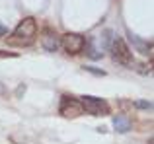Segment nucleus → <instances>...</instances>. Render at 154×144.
I'll return each mask as SVG.
<instances>
[{
	"instance_id": "9d476101",
	"label": "nucleus",
	"mask_w": 154,
	"mask_h": 144,
	"mask_svg": "<svg viewBox=\"0 0 154 144\" xmlns=\"http://www.w3.org/2000/svg\"><path fill=\"white\" fill-rule=\"evenodd\" d=\"M86 70H90V72H94V74H98V76H105V72L103 70H96V68H90V66H84Z\"/></svg>"
},
{
	"instance_id": "6e6552de",
	"label": "nucleus",
	"mask_w": 154,
	"mask_h": 144,
	"mask_svg": "<svg viewBox=\"0 0 154 144\" xmlns=\"http://www.w3.org/2000/svg\"><path fill=\"white\" fill-rule=\"evenodd\" d=\"M135 107H140V109H152L150 101H135Z\"/></svg>"
},
{
	"instance_id": "f257e3e1",
	"label": "nucleus",
	"mask_w": 154,
	"mask_h": 144,
	"mask_svg": "<svg viewBox=\"0 0 154 144\" xmlns=\"http://www.w3.org/2000/svg\"><path fill=\"white\" fill-rule=\"evenodd\" d=\"M35 37H37V22L35 18H23L18 23L12 35L8 37V45H16V47H29L33 45Z\"/></svg>"
},
{
	"instance_id": "7ed1b4c3",
	"label": "nucleus",
	"mask_w": 154,
	"mask_h": 144,
	"mask_svg": "<svg viewBox=\"0 0 154 144\" xmlns=\"http://www.w3.org/2000/svg\"><path fill=\"white\" fill-rule=\"evenodd\" d=\"M80 103H82V109L86 111V113L94 115V117H100V115H109V105H107V101H103L102 98L82 95V98H80Z\"/></svg>"
},
{
	"instance_id": "9b49d317",
	"label": "nucleus",
	"mask_w": 154,
	"mask_h": 144,
	"mask_svg": "<svg viewBox=\"0 0 154 144\" xmlns=\"http://www.w3.org/2000/svg\"><path fill=\"white\" fill-rule=\"evenodd\" d=\"M8 33V29H6V26H2V23H0V37H4V35Z\"/></svg>"
},
{
	"instance_id": "1a4fd4ad",
	"label": "nucleus",
	"mask_w": 154,
	"mask_h": 144,
	"mask_svg": "<svg viewBox=\"0 0 154 144\" xmlns=\"http://www.w3.org/2000/svg\"><path fill=\"white\" fill-rule=\"evenodd\" d=\"M18 53H8V51H0V58H16Z\"/></svg>"
},
{
	"instance_id": "f03ea898",
	"label": "nucleus",
	"mask_w": 154,
	"mask_h": 144,
	"mask_svg": "<svg viewBox=\"0 0 154 144\" xmlns=\"http://www.w3.org/2000/svg\"><path fill=\"white\" fill-rule=\"evenodd\" d=\"M111 57L115 62L125 66H131L133 64V51L127 47V43L123 41L121 37L111 39Z\"/></svg>"
},
{
	"instance_id": "0eeeda50",
	"label": "nucleus",
	"mask_w": 154,
	"mask_h": 144,
	"mask_svg": "<svg viewBox=\"0 0 154 144\" xmlns=\"http://www.w3.org/2000/svg\"><path fill=\"white\" fill-rule=\"evenodd\" d=\"M113 127H115L117 133H127V130L131 129V123H129L127 117H123V115H117V117H113Z\"/></svg>"
},
{
	"instance_id": "20e7f679",
	"label": "nucleus",
	"mask_w": 154,
	"mask_h": 144,
	"mask_svg": "<svg viewBox=\"0 0 154 144\" xmlns=\"http://www.w3.org/2000/svg\"><path fill=\"white\" fill-rule=\"evenodd\" d=\"M59 113L63 115V117H66V119H76V117H80V115L84 113V109H82V103H80V99L68 98V95H63V99H60V105H59Z\"/></svg>"
},
{
	"instance_id": "423d86ee",
	"label": "nucleus",
	"mask_w": 154,
	"mask_h": 144,
	"mask_svg": "<svg viewBox=\"0 0 154 144\" xmlns=\"http://www.w3.org/2000/svg\"><path fill=\"white\" fill-rule=\"evenodd\" d=\"M41 47L45 51H49V53H55V51H59L60 47V35L57 33V31L53 29H45L41 35Z\"/></svg>"
},
{
	"instance_id": "39448f33",
	"label": "nucleus",
	"mask_w": 154,
	"mask_h": 144,
	"mask_svg": "<svg viewBox=\"0 0 154 144\" xmlns=\"http://www.w3.org/2000/svg\"><path fill=\"white\" fill-rule=\"evenodd\" d=\"M60 47H64L68 55H78L86 47V39L80 33H64L60 37Z\"/></svg>"
}]
</instances>
